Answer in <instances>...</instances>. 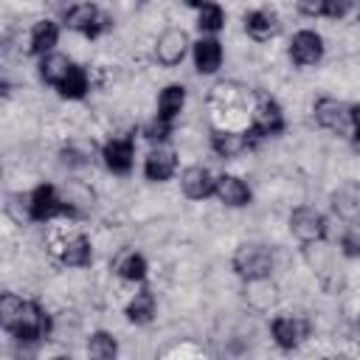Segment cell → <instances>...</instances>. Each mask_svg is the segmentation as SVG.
Here are the masks:
<instances>
[{
    "mask_svg": "<svg viewBox=\"0 0 360 360\" xmlns=\"http://www.w3.org/2000/svg\"><path fill=\"white\" fill-rule=\"evenodd\" d=\"M0 323L14 340H22V343L45 340L53 329L51 315L37 301L20 298L14 292H3L0 298Z\"/></svg>",
    "mask_w": 360,
    "mask_h": 360,
    "instance_id": "1",
    "label": "cell"
},
{
    "mask_svg": "<svg viewBox=\"0 0 360 360\" xmlns=\"http://www.w3.org/2000/svg\"><path fill=\"white\" fill-rule=\"evenodd\" d=\"M231 264H233V273L239 278H245L248 284L250 281H267L270 270H273V253L264 245H239Z\"/></svg>",
    "mask_w": 360,
    "mask_h": 360,
    "instance_id": "2",
    "label": "cell"
},
{
    "mask_svg": "<svg viewBox=\"0 0 360 360\" xmlns=\"http://www.w3.org/2000/svg\"><path fill=\"white\" fill-rule=\"evenodd\" d=\"M28 217L34 222H48L56 217H76V208L70 202H65L53 186L42 183L28 194Z\"/></svg>",
    "mask_w": 360,
    "mask_h": 360,
    "instance_id": "3",
    "label": "cell"
},
{
    "mask_svg": "<svg viewBox=\"0 0 360 360\" xmlns=\"http://www.w3.org/2000/svg\"><path fill=\"white\" fill-rule=\"evenodd\" d=\"M287 127L284 121V110L276 98H267V96H259L253 112H250V132L262 141V138H273V135H281Z\"/></svg>",
    "mask_w": 360,
    "mask_h": 360,
    "instance_id": "4",
    "label": "cell"
},
{
    "mask_svg": "<svg viewBox=\"0 0 360 360\" xmlns=\"http://www.w3.org/2000/svg\"><path fill=\"white\" fill-rule=\"evenodd\" d=\"M65 25H68L70 31L84 34L87 39H96V37H101L104 31L112 28V20H110L107 14H101L98 6H93V3H79V6H73V8L65 14Z\"/></svg>",
    "mask_w": 360,
    "mask_h": 360,
    "instance_id": "5",
    "label": "cell"
},
{
    "mask_svg": "<svg viewBox=\"0 0 360 360\" xmlns=\"http://www.w3.org/2000/svg\"><path fill=\"white\" fill-rule=\"evenodd\" d=\"M290 231H292V236L298 242L315 245V242H321L326 236V217L312 205H298L290 214Z\"/></svg>",
    "mask_w": 360,
    "mask_h": 360,
    "instance_id": "6",
    "label": "cell"
},
{
    "mask_svg": "<svg viewBox=\"0 0 360 360\" xmlns=\"http://www.w3.org/2000/svg\"><path fill=\"white\" fill-rule=\"evenodd\" d=\"M312 112H315L318 127H323L335 135H343L352 129V104H343L338 98H318Z\"/></svg>",
    "mask_w": 360,
    "mask_h": 360,
    "instance_id": "7",
    "label": "cell"
},
{
    "mask_svg": "<svg viewBox=\"0 0 360 360\" xmlns=\"http://www.w3.org/2000/svg\"><path fill=\"white\" fill-rule=\"evenodd\" d=\"M270 335L281 349H298L309 338V321L301 315H278L270 321Z\"/></svg>",
    "mask_w": 360,
    "mask_h": 360,
    "instance_id": "8",
    "label": "cell"
},
{
    "mask_svg": "<svg viewBox=\"0 0 360 360\" xmlns=\"http://www.w3.org/2000/svg\"><path fill=\"white\" fill-rule=\"evenodd\" d=\"M259 143V138L245 129V132H233V129H211V149L219 155V158H239L242 152L253 149Z\"/></svg>",
    "mask_w": 360,
    "mask_h": 360,
    "instance_id": "9",
    "label": "cell"
},
{
    "mask_svg": "<svg viewBox=\"0 0 360 360\" xmlns=\"http://www.w3.org/2000/svg\"><path fill=\"white\" fill-rule=\"evenodd\" d=\"M188 51V34L183 28H166L158 42H155V59L163 65V68H174L183 62Z\"/></svg>",
    "mask_w": 360,
    "mask_h": 360,
    "instance_id": "10",
    "label": "cell"
},
{
    "mask_svg": "<svg viewBox=\"0 0 360 360\" xmlns=\"http://www.w3.org/2000/svg\"><path fill=\"white\" fill-rule=\"evenodd\" d=\"M323 56V39L321 34L304 28L298 34H292L290 39V59L298 65V68H309V65H318Z\"/></svg>",
    "mask_w": 360,
    "mask_h": 360,
    "instance_id": "11",
    "label": "cell"
},
{
    "mask_svg": "<svg viewBox=\"0 0 360 360\" xmlns=\"http://www.w3.org/2000/svg\"><path fill=\"white\" fill-rule=\"evenodd\" d=\"M101 158H104V166L112 174H129L132 163H135V141L129 135L127 138H112V141L104 143Z\"/></svg>",
    "mask_w": 360,
    "mask_h": 360,
    "instance_id": "12",
    "label": "cell"
},
{
    "mask_svg": "<svg viewBox=\"0 0 360 360\" xmlns=\"http://www.w3.org/2000/svg\"><path fill=\"white\" fill-rule=\"evenodd\" d=\"M174 172H177V155H174V149H169L163 143H158L143 160V174L152 183H166Z\"/></svg>",
    "mask_w": 360,
    "mask_h": 360,
    "instance_id": "13",
    "label": "cell"
},
{
    "mask_svg": "<svg viewBox=\"0 0 360 360\" xmlns=\"http://www.w3.org/2000/svg\"><path fill=\"white\" fill-rule=\"evenodd\" d=\"M180 188H183V194L188 200H208V197H214L217 177L205 166H188L180 174Z\"/></svg>",
    "mask_w": 360,
    "mask_h": 360,
    "instance_id": "14",
    "label": "cell"
},
{
    "mask_svg": "<svg viewBox=\"0 0 360 360\" xmlns=\"http://www.w3.org/2000/svg\"><path fill=\"white\" fill-rule=\"evenodd\" d=\"M53 253H56L59 262L68 264V267H87V264L93 262V248H90V242H87V236H82V233L65 236V239L53 248Z\"/></svg>",
    "mask_w": 360,
    "mask_h": 360,
    "instance_id": "15",
    "label": "cell"
},
{
    "mask_svg": "<svg viewBox=\"0 0 360 360\" xmlns=\"http://www.w3.org/2000/svg\"><path fill=\"white\" fill-rule=\"evenodd\" d=\"M214 197H217L222 205H228V208H242V205L250 202V188H248V183H245L242 177H236V174H219V177H217Z\"/></svg>",
    "mask_w": 360,
    "mask_h": 360,
    "instance_id": "16",
    "label": "cell"
},
{
    "mask_svg": "<svg viewBox=\"0 0 360 360\" xmlns=\"http://www.w3.org/2000/svg\"><path fill=\"white\" fill-rule=\"evenodd\" d=\"M191 56H194V68L197 73H217L219 65H222V45L214 39V37H202L191 45Z\"/></svg>",
    "mask_w": 360,
    "mask_h": 360,
    "instance_id": "17",
    "label": "cell"
},
{
    "mask_svg": "<svg viewBox=\"0 0 360 360\" xmlns=\"http://www.w3.org/2000/svg\"><path fill=\"white\" fill-rule=\"evenodd\" d=\"M245 31H248L250 39L264 42V39H270V37L278 34V17L273 11H264V8L248 11L245 14Z\"/></svg>",
    "mask_w": 360,
    "mask_h": 360,
    "instance_id": "18",
    "label": "cell"
},
{
    "mask_svg": "<svg viewBox=\"0 0 360 360\" xmlns=\"http://www.w3.org/2000/svg\"><path fill=\"white\" fill-rule=\"evenodd\" d=\"M155 309H158L155 292H152L149 287H141V290L129 298V304H127V321L143 326V323H149V321L155 318Z\"/></svg>",
    "mask_w": 360,
    "mask_h": 360,
    "instance_id": "19",
    "label": "cell"
},
{
    "mask_svg": "<svg viewBox=\"0 0 360 360\" xmlns=\"http://www.w3.org/2000/svg\"><path fill=\"white\" fill-rule=\"evenodd\" d=\"M56 42H59V25H56L53 20H39V22H34V28H31V45H28V51H31L34 56L51 53V51L56 48Z\"/></svg>",
    "mask_w": 360,
    "mask_h": 360,
    "instance_id": "20",
    "label": "cell"
},
{
    "mask_svg": "<svg viewBox=\"0 0 360 360\" xmlns=\"http://www.w3.org/2000/svg\"><path fill=\"white\" fill-rule=\"evenodd\" d=\"M70 68H73V62H70L68 56H62V53H53V51H51V53H45V56H39V76H42L45 84L59 87Z\"/></svg>",
    "mask_w": 360,
    "mask_h": 360,
    "instance_id": "21",
    "label": "cell"
},
{
    "mask_svg": "<svg viewBox=\"0 0 360 360\" xmlns=\"http://www.w3.org/2000/svg\"><path fill=\"white\" fill-rule=\"evenodd\" d=\"M186 104V87L183 84H166L158 96V115L166 121H174Z\"/></svg>",
    "mask_w": 360,
    "mask_h": 360,
    "instance_id": "22",
    "label": "cell"
},
{
    "mask_svg": "<svg viewBox=\"0 0 360 360\" xmlns=\"http://www.w3.org/2000/svg\"><path fill=\"white\" fill-rule=\"evenodd\" d=\"M56 90H59V96H62V98H70V101L84 98V96H87V90H90L87 70H84V68H79V65H73Z\"/></svg>",
    "mask_w": 360,
    "mask_h": 360,
    "instance_id": "23",
    "label": "cell"
},
{
    "mask_svg": "<svg viewBox=\"0 0 360 360\" xmlns=\"http://www.w3.org/2000/svg\"><path fill=\"white\" fill-rule=\"evenodd\" d=\"M222 25H225V11H222V6L214 3V0H205V3L197 8V28H200L202 34L214 37L217 31H222Z\"/></svg>",
    "mask_w": 360,
    "mask_h": 360,
    "instance_id": "24",
    "label": "cell"
},
{
    "mask_svg": "<svg viewBox=\"0 0 360 360\" xmlns=\"http://www.w3.org/2000/svg\"><path fill=\"white\" fill-rule=\"evenodd\" d=\"M115 270H118V276H121L124 281H143V278H146L149 264H146V259H143L141 253L127 250V253L115 262Z\"/></svg>",
    "mask_w": 360,
    "mask_h": 360,
    "instance_id": "25",
    "label": "cell"
},
{
    "mask_svg": "<svg viewBox=\"0 0 360 360\" xmlns=\"http://www.w3.org/2000/svg\"><path fill=\"white\" fill-rule=\"evenodd\" d=\"M87 354L98 357V360H110V357L118 354V343H115V338L110 332H96L87 340Z\"/></svg>",
    "mask_w": 360,
    "mask_h": 360,
    "instance_id": "26",
    "label": "cell"
},
{
    "mask_svg": "<svg viewBox=\"0 0 360 360\" xmlns=\"http://www.w3.org/2000/svg\"><path fill=\"white\" fill-rule=\"evenodd\" d=\"M143 135H146V141H152V143H166L169 135H172V121L155 115V118L143 127Z\"/></svg>",
    "mask_w": 360,
    "mask_h": 360,
    "instance_id": "27",
    "label": "cell"
},
{
    "mask_svg": "<svg viewBox=\"0 0 360 360\" xmlns=\"http://www.w3.org/2000/svg\"><path fill=\"white\" fill-rule=\"evenodd\" d=\"M354 6H357V0H323V17L343 20Z\"/></svg>",
    "mask_w": 360,
    "mask_h": 360,
    "instance_id": "28",
    "label": "cell"
},
{
    "mask_svg": "<svg viewBox=\"0 0 360 360\" xmlns=\"http://www.w3.org/2000/svg\"><path fill=\"white\" fill-rule=\"evenodd\" d=\"M340 253L349 256V259H360V233L349 231L340 236Z\"/></svg>",
    "mask_w": 360,
    "mask_h": 360,
    "instance_id": "29",
    "label": "cell"
},
{
    "mask_svg": "<svg viewBox=\"0 0 360 360\" xmlns=\"http://www.w3.org/2000/svg\"><path fill=\"white\" fill-rule=\"evenodd\" d=\"M295 6L307 17H323V0H295Z\"/></svg>",
    "mask_w": 360,
    "mask_h": 360,
    "instance_id": "30",
    "label": "cell"
},
{
    "mask_svg": "<svg viewBox=\"0 0 360 360\" xmlns=\"http://www.w3.org/2000/svg\"><path fill=\"white\" fill-rule=\"evenodd\" d=\"M352 135H354V143L360 146V104H352Z\"/></svg>",
    "mask_w": 360,
    "mask_h": 360,
    "instance_id": "31",
    "label": "cell"
},
{
    "mask_svg": "<svg viewBox=\"0 0 360 360\" xmlns=\"http://www.w3.org/2000/svg\"><path fill=\"white\" fill-rule=\"evenodd\" d=\"M357 6H360V0H357Z\"/></svg>",
    "mask_w": 360,
    "mask_h": 360,
    "instance_id": "32",
    "label": "cell"
}]
</instances>
